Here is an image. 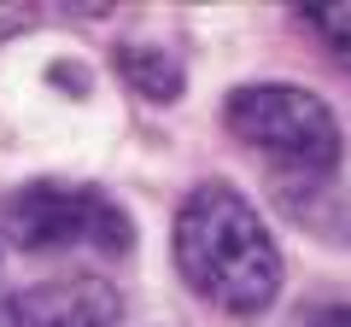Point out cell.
<instances>
[{
    "label": "cell",
    "mask_w": 351,
    "mask_h": 327,
    "mask_svg": "<svg viewBox=\"0 0 351 327\" xmlns=\"http://www.w3.org/2000/svg\"><path fill=\"white\" fill-rule=\"evenodd\" d=\"M123 304L106 280H47L12 298V327H117Z\"/></svg>",
    "instance_id": "cell-4"
},
{
    "label": "cell",
    "mask_w": 351,
    "mask_h": 327,
    "mask_svg": "<svg viewBox=\"0 0 351 327\" xmlns=\"http://www.w3.org/2000/svg\"><path fill=\"white\" fill-rule=\"evenodd\" d=\"M176 269L205 304L258 315L281 292V252L263 216L223 181H205L176 211Z\"/></svg>",
    "instance_id": "cell-1"
},
{
    "label": "cell",
    "mask_w": 351,
    "mask_h": 327,
    "mask_svg": "<svg viewBox=\"0 0 351 327\" xmlns=\"http://www.w3.org/2000/svg\"><path fill=\"white\" fill-rule=\"evenodd\" d=\"M304 24H311L316 36L334 47V59L351 70V0H339V6H304Z\"/></svg>",
    "instance_id": "cell-6"
},
{
    "label": "cell",
    "mask_w": 351,
    "mask_h": 327,
    "mask_svg": "<svg viewBox=\"0 0 351 327\" xmlns=\"http://www.w3.org/2000/svg\"><path fill=\"white\" fill-rule=\"evenodd\" d=\"M6 234L24 252H59V246H100L129 252V216L100 187H64V181H29L6 205Z\"/></svg>",
    "instance_id": "cell-3"
},
{
    "label": "cell",
    "mask_w": 351,
    "mask_h": 327,
    "mask_svg": "<svg viewBox=\"0 0 351 327\" xmlns=\"http://www.w3.org/2000/svg\"><path fill=\"white\" fill-rule=\"evenodd\" d=\"M223 123L252 152L287 164V170H304V176H328L339 164V123L311 88H293V82L234 88L223 105Z\"/></svg>",
    "instance_id": "cell-2"
},
{
    "label": "cell",
    "mask_w": 351,
    "mask_h": 327,
    "mask_svg": "<svg viewBox=\"0 0 351 327\" xmlns=\"http://www.w3.org/2000/svg\"><path fill=\"white\" fill-rule=\"evenodd\" d=\"M293 327H351V304H311L293 315Z\"/></svg>",
    "instance_id": "cell-7"
},
{
    "label": "cell",
    "mask_w": 351,
    "mask_h": 327,
    "mask_svg": "<svg viewBox=\"0 0 351 327\" xmlns=\"http://www.w3.org/2000/svg\"><path fill=\"white\" fill-rule=\"evenodd\" d=\"M117 70H123V82L141 88L147 100H176V88H182V64L164 47H123L117 53Z\"/></svg>",
    "instance_id": "cell-5"
}]
</instances>
